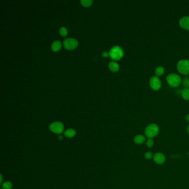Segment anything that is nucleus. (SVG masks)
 <instances>
[{"mask_svg":"<svg viewBox=\"0 0 189 189\" xmlns=\"http://www.w3.org/2000/svg\"><path fill=\"white\" fill-rule=\"evenodd\" d=\"M166 80L169 85L172 88H177L181 84V77L176 73H173L168 74Z\"/></svg>","mask_w":189,"mask_h":189,"instance_id":"1","label":"nucleus"},{"mask_svg":"<svg viewBox=\"0 0 189 189\" xmlns=\"http://www.w3.org/2000/svg\"><path fill=\"white\" fill-rule=\"evenodd\" d=\"M159 133V128L156 124H149L145 129V135L149 138H153L156 137Z\"/></svg>","mask_w":189,"mask_h":189,"instance_id":"2","label":"nucleus"},{"mask_svg":"<svg viewBox=\"0 0 189 189\" xmlns=\"http://www.w3.org/2000/svg\"><path fill=\"white\" fill-rule=\"evenodd\" d=\"M178 71L182 75L189 74V60L181 59L179 61L176 65Z\"/></svg>","mask_w":189,"mask_h":189,"instance_id":"3","label":"nucleus"},{"mask_svg":"<svg viewBox=\"0 0 189 189\" xmlns=\"http://www.w3.org/2000/svg\"><path fill=\"white\" fill-rule=\"evenodd\" d=\"M109 53V56L112 59L119 61L123 57L124 50L119 46H114L111 48Z\"/></svg>","mask_w":189,"mask_h":189,"instance_id":"4","label":"nucleus"},{"mask_svg":"<svg viewBox=\"0 0 189 189\" xmlns=\"http://www.w3.org/2000/svg\"><path fill=\"white\" fill-rule=\"evenodd\" d=\"M149 85L152 90L158 91L161 88L162 83L159 77L153 75L149 79Z\"/></svg>","mask_w":189,"mask_h":189,"instance_id":"5","label":"nucleus"},{"mask_svg":"<svg viewBox=\"0 0 189 189\" xmlns=\"http://www.w3.org/2000/svg\"><path fill=\"white\" fill-rule=\"evenodd\" d=\"M78 41L73 38H68L63 42L65 48L68 50L75 49L78 46Z\"/></svg>","mask_w":189,"mask_h":189,"instance_id":"6","label":"nucleus"},{"mask_svg":"<svg viewBox=\"0 0 189 189\" xmlns=\"http://www.w3.org/2000/svg\"><path fill=\"white\" fill-rule=\"evenodd\" d=\"M49 129L52 132L54 133L61 134L63 131L64 126L63 124L57 122L51 124L49 126Z\"/></svg>","mask_w":189,"mask_h":189,"instance_id":"7","label":"nucleus"},{"mask_svg":"<svg viewBox=\"0 0 189 189\" xmlns=\"http://www.w3.org/2000/svg\"><path fill=\"white\" fill-rule=\"evenodd\" d=\"M179 24L181 28L186 31H189V16L181 17Z\"/></svg>","mask_w":189,"mask_h":189,"instance_id":"8","label":"nucleus"},{"mask_svg":"<svg viewBox=\"0 0 189 189\" xmlns=\"http://www.w3.org/2000/svg\"><path fill=\"white\" fill-rule=\"evenodd\" d=\"M154 161L157 164H163L165 161V156L161 153H156L153 156Z\"/></svg>","mask_w":189,"mask_h":189,"instance_id":"9","label":"nucleus"},{"mask_svg":"<svg viewBox=\"0 0 189 189\" xmlns=\"http://www.w3.org/2000/svg\"><path fill=\"white\" fill-rule=\"evenodd\" d=\"M145 141V138L143 135H137L134 138V141L135 144L140 145L143 144Z\"/></svg>","mask_w":189,"mask_h":189,"instance_id":"10","label":"nucleus"},{"mask_svg":"<svg viewBox=\"0 0 189 189\" xmlns=\"http://www.w3.org/2000/svg\"><path fill=\"white\" fill-rule=\"evenodd\" d=\"M109 68L113 72H116L119 69V66L115 62H110L109 64Z\"/></svg>","mask_w":189,"mask_h":189,"instance_id":"11","label":"nucleus"},{"mask_svg":"<svg viewBox=\"0 0 189 189\" xmlns=\"http://www.w3.org/2000/svg\"><path fill=\"white\" fill-rule=\"evenodd\" d=\"M62 47V43L59 41H56L54 42L51 46L52 50L54 52H57L61 49Z\"/></svg>","mask_w":189,"mask_h":189,"instance_id":"12","label":"nucleus"},{"mask_svg":"<svg viewBox=\"0 0 189 189\" xmlns=\"http://www.w3.org/2000/svg\"><path fill=\"white\" fill-rule=\"evenodd\" d=\"M181 96L185 100H189V88L186 87L183 88L181 91Z\"/></svg>","mask_w":189,"mask_h":189,"instance_id":"13","label":"nucleus"},{"mask_svg":"<svg viewBox=\"0 0 189 189\" xmlns=\"http://www.w3.org/2000/svg\"><path fill=\"white\" fill-rule=\"evenodd\" d=\"M165 69L163 66H158L157 67L155 70V75L159 77L162 76L164 74Z\"/></svg>","mask_w":189,"mask_h":189,"instance_id":"14","label":"nucleus"},{"mask_svg":"<svg viewBox=\"0 0 189 189\" xmlns=\"http://www.w3.org/2000/svg\"><path fill=\"white\" fill-rule=\"evenodd\" d=\"M75 135V131L73 129H69L65 133V135L68 138H72Z\"/></svg>","mask_w":189,"mask_h":189,"instance_id":"15","label":"nucleus"},{"mask_svg":"<svg viewBox=\"0 0 189 189\" xmlns=\"http://www.w3.org/2000/svg\"><path fill=\"white\" fill-rule=\"evenodd\" d=\"M81 4L83 6L85 7H88L91 6V5L93 3V1L91 0H82L81 1Z\"/></svg>","mask_w":189,"mask_h":189,"instance_id":"16","label":"nucleus"},{"mask_svg":"<svg viewBox=\"0 0 189 189\" xmlns=\"http://www.w3.org/2000/svg\"><path fill=\"white\" fill-rule=\"evenodd\" d=\"M12 187V184L9 181L5 182L2 185V188L3 189H11Z\"/></svg>","mask_w":189,"mask_h":189,"instance_id":"17","label":"nucleus"},{"mask_svg":"<svg viewBox=\"0 0 189 189\" xmlns=\"http://www.w3.org/2000/svg\"><path fill=\"white\" fill-rule=\"evenodd\" d=\"M59 33L60 34L63 36V37H66V36L67 35V33H68V31H67V30L66 29L65 27H62L60 28L59 30Z\"/></svg>","mask_w":189,"mask_h":189,"instance_id":"18","label":"nucleus"},{"mask_svg":"<svg viewBox=\"0 0 189 189\" xmlns=\"http://www.w3.org/2000/svg\"><path fill=\"white\" fill-rule=\"evenodd\" d=\"M154 145V141L152 139H148V140L147 141V146L148 148H151Z\"/></svg>","mask_w":189,"mask_h":189,"instance_id":"19","label":"nucleus"},{"mask_svg":"<svg viewBox=\"0 0 189 189\" xmlns=\"http://www.w3.org/2000/svg\"><path fill=\"white\" fill-rule=\"evenodd\" d=\"M144 157H145V159H147L148 160H150V159H151L153 158V154H152L151 152H150V151H147L144 154Z\"/></svg>","mask_w":189,"mask_h":189,"instance_id":"20","label":"nucleus"},{"mask_svg":"<svg viewBox=\"0 0 189 189\" xmlns=\"http://www.w3.org/2000/svg\"><path fill=\"white\" fill-rule=\"evenodd\" d=\"M183 84L186 87V88H188L189 86V78H185Z\"/></svg>","mask_w":189,"mask_h":189,"instance_id":"21","label":"nucleus"},{"mask_svg":"<svg viewBox=\"0 0 189 189\" xmlns=\"http://www.w3.org/2000/svg\"><path fill=\"white\" fill-rule=\"evenodd\" d=\"M102 56H103V57H108L109 56V53H108L107 52H104L102 54Z\"/></svg>","mask_w":189,"mask_h":189,"instance_id":"22","label":"nucleus"},{"mask_svg":"<svg viewBox=\"0 0 189 189\" xmlns=\"http://www.w3.org/2000/svg\"><path fill=\"white\" fill-rule=\"evenodd\" d=\"M185 118H186V120L188 123H189V114L186 115Z\"/></svg>","mask_w":189,"mask_h":189,"instance_id":"23","label":"nucleus"},{"mask_svg":"<svg viewBox=\"0 0 189 189\" xmlns=\"http://www.w3.org/2000/svg\"><path fill=\"white\" fill-rule=\"evenodd\" d=\"M59 140H62V138H63V137H62L61 135H59Z\"/></svg>","mask_w":189,"mask_h":189,"instance_id":"24","label":"nucleus"},{"mask_svg":"<svg viewBox=\"0 0 189 189\" xmlns=\"http://www.w3.org/2000/svg\"><path fill=\"white\" fill-rule=\"evenodd\" d=\"M188 132L189 134V125H188Z\"/></svg>","mask_w":189,"mask_h":189,"instance_id":"25","label":"nucleus"},{"mask_svg":"<svg viewBox=\"0 0 189 189\" xmlns=\"http://www.w3.org/2000/svg\"><path fill=\"white\" fill-rule=\"evenodd\" d=\"M188 88H189V86L188 87Z\"/></svg>","mask_w":189,"mask_h":189,"instance_id":"26","label":"nucleus"}]
</instances>
